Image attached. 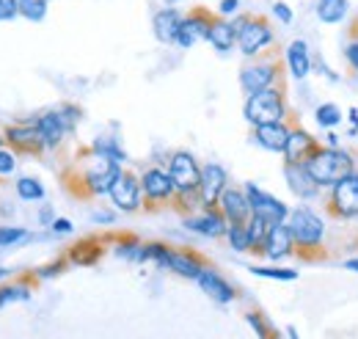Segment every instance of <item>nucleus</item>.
Listing matches in <instances>:
<instances>
[{
	"instance_id": "nucleus-5",
	"label": "nucleus",
	"mask_w": 358,
	"mask_h": 339,
	"mask_svg": "<svg viewBox=\"0 0 358 339\" xmlns=\"http://www.w3.org/2000/svg\"><path fill=\"white\" fill-rule=\"evenodd\" d=\"M231 22L237 28V50L245 58H257L265 50H270V44H273V28H270V22L265 17L237 14Z\"/></svg>"
},
{
	"instance_id": "nucleus-42",
	"label": "nucleus",
	"mask_w": 358,
	"mask_h": 339,
	"mask_svg": "<svg viewBox=\"0 0 358 339\" xmlns=\"http://www.w3.org/2000/svg\"><path fill=\"white\" fill-rule=\"evenodd\" d=\"M66 270V259H55V262H47L45 268L36 270V279H55Z\"/></svg>"
},
{
	"instance_id": "nucleus-6",
	"label": "nucleus",
	"mask_w": 358,
	"mask_h": 339,
	"mask_svg": "<svg viewBox=\"0 0 358 339\" xmlns=\"http://www.w3.org/2000/svg\"><path fill=\"white\" fill-rule=\"evenodd\" d=\"M245 119L257 127V125H270V122H287V97H284V88H265V91H257V94H248L245 99Z\"/></svg>"
},
{
	"instance_id": "nucleus-13",
	"label": "nucleus",
	"mask_w": 358,
	"mask_h": 339,
	"mask_svg": "<svg viewBox=\"0 0 358 339\" xmlns=\"http://www.w3.org/2000/svg\"><path fill=\"white\" fill-rule=\"evenodd\" d=\"M213 20H215V14H213L210 8H204V6L190 8V11L185 14L182 25H179V34H177V39H174V44L182 47V50H187V47H193L199 39H207V31H210Z\"/></svg>"
},
{
	"instance_id": "nucleus-2",
	"label": "nucleus",
	"mask_w": 358,
	"mask_h": 339,
	"mask_svg": "<svg viewBox=\"0 0 358 339\" xmlns=\"http://www.w3.org/2000/svg\"><path fill=\"white\" fill-rule=\"evenodd\" d=\"M169 174H171L174 188H177L174 207L185 212L193 210V207H201V193H199L201 166H199V160L190 152H174L171 160H169Z\"/></svg>"
},
{
	"instance_id": "nucleus-1",
	"label": "nucleus",
	"mask_w": 358,
	"mask_h": 339,
	"mask_svg": "<svg viewBox=\"0 0 358 339\" xmlns=\"http://www.w3.org/2000/svg\"><path fill=\"white\" fill-rule=\"evenodd\" d=\"M119 174H122V163L91 149V152H83L78 163L64 174V185L75 196H102V193H110Z\"/></svg>"
},
{
	"instance_id": "nucleus-28",
	"label": "nucleus",
	"mask_w": 358,
	"mask_h": 339,
	"mask_svg": "<svg viewBox=\"0 0 358 339\" xmlns=\"http://www.w3.org/2000/svg\"><path fill=\"white\" fill-rule=\"evenodd\" d=\"M99 256H102V243L99 240H80V243H75L72 249H69V262L72 265H83V268H89V265H96L99 262Z\"/></svg>"
},
{
	"instance_id": "nucleus-52",
	"label": "nucleus",
	"mask_w": 358,
	"mask_h": 339,
	"mask_svg": "<svg viewBox=\"0 0 358 339\" xmlns=\"http://www.w3.org/2000/svg\"><path fill=\"white\" fill-rule=\"evenodd\" d=\"M287 337H289V339H301V337H298V334H295V328H292V326L287 328Z\"/></svg>"
},
{
	"instance_id": "nucleus-35",
	"label": "nucleus",
	"mask_w": 358,
	"mask_h": 339,
	"mask_svg": "<svg viewBox=\"0 0 358 339\" xmlns=\"http://www.w3.org/2000/svg\"><path fill=\"white\" fill-rule=\"evenodd\" d=\"M47 0H20V17H25L28 22H42L47 17Z\"/></svg>"
},
{
	"instance_id": "nucleus-56",
	"label": "nucleus",
	"mask_w": 358,
	"mask_h": 339,
	"mask_svg": "<svg viewBox=\"0 0 358 339\" xmlns=\"http://www.w3.org/2000/svg\"><path fill=\"white\" fill-rule=\"evenodd\" d=\"M356 34H358V28H356Z\"/></svg>"
},
{
	"instance_id": "nucleus-32",
	"label": "nucleus",
	"mask_w": 358,
	"mask_h": 339,
	"mask_svg": "<svg viewBox=\"0 0 358 339\" xmlns=\"http://www.w3.org/2000/svg\"><path fill=\"white\" fill-rule=\"evenodd\" d=\"M314 119H317L320 127L334 130L342 125V111H339V105H334V102H322V105H317Z\"/></svg>"
},
{
	"instance_id": "nucleus-17",
	"label": "nucleus",
	"mask_w": 358,
	"mask_h": 339,
	"mask_svg": "<svg viewBox=\"0 0 358 339\" xmlns=\"http://www.w3.org/2000/svg\"><path fill=\"white\" fill-rule=\"evenodd\" d=\"M218 210L224 212V218L229 223H248V218L254 215L251 202L245 196L243 188H226L218 199Z\"/></svg>"
},
{
	"instance_id": "nucleus-22",
	"label": "nucleus",
	"mask_w": 358,
	"mask_h": 339,
	"mask_svg": "<svg viewBox=\"0 0 358 339\" xmlns=\"http://www.w3.org/2000/svg\"><path fill=\"white\" fill-rule=\"evenodd\" d=\"M182 20H185V14L174 8V6H166V8H160L155 17H152V31H155V39L160 44H174L179 34V25H182Z\"/></svg>"
},
{
	"instance_id": "nucleus-54",
	"label": "nucleus",
	"mask_w": 358,
	"mask_h": 339,
	"mask_svg": "<svg viewBox=\"0 0 358 339\" xmlns=\"http://www.w3.org/2000/svg\"><path fill=\"white\" fill-rule=\"evenodd\" d=\"M3 141H6V138H3V132H0V146H3Z\"/></svg>"
},
{
	"instance_id": "nucleus-45",
	"label": "nucleus",
	"mask_w": 358,
	"mask_h": 339,
	"mask_svg": "<svg viewBox=\"0 0 358 339\" xmlns=\"http://www.w3.org/2000/svg\"><path fill=\"white\" fill-rule=\"evenodd\" d=\"M50 229H52L55 235H69V232H72L75 226H72V221H66V218H55Z\"/></svg>"
},
{
	"instance_id": "nucleus-39",
	"label": "nucleus",
	"mask_w": 358,
	"mask_h": 339,
	"mask_svg": "<svg viewBox=\"0 0 358 339\" xmlns=\"http://www.w3.org/2000/svg\"><path fill=\"white\" fill-rule=\"evenodd\" d=\"M28 237L31 235L22 226H0V249H8V246H14L20 240H28Z\"/></svg>"
},
{
	"instance_id": "nucleus-29",
	"label": "nucleus",
	"mask_w": 358,
	"mask_h": 339,
	"mask_svg": "<svg viewBox=\"0 0 358 339\" xmlns=\"http://www.w3.org/2000/svg\"><path fill=\"white\" fill-rule=\"evenodd\" d=\"M14 191H17V196H20L22 202H45V196H47L45 185H42L36 177H20L17 185H14Z\"/></svg>"
},
{
	"instance_id": "nucleus-30",
	"label": "nucleus",
	"mask_w": 358,
	"mask_h": 339,
	"mask_svg": "<svg viewBox=\"0 0 358 339\" xmlns=\"http://www.w3.org/2000/svg\"><path fill=\"white\" fill-rule=\"evenodd\" d=\"M116 256L141 265V262H146V243H141V240H135V237H122L119 246H116Z\"/></svg>"
},
{
	"instance_id": "nucleus-55",
	"label": "nucleus",
	"mask_w": 358,
	"mask_h": 339,
	"mask_svg": "<svg viewBox=\"0 0 358 339\" xmlns=\"http://www.w3.org/2000/svg\"><path fill=\"white\" fill-rule=\"evenodd\" d=\"M270 339H278V334H273V337H270Z\"/></svg>"
},
{
	"instance_id": "nucleus-37",
	"label": "nucleus",
	"mask_w": 358,
	"mask_h": 339,
	"mask_svg": "<svg viewBox=\"0 0 358 339\" xmlns=\"http://www.w3.org/2000/svg\"><path fill=\"white\" fill-rule=\"evenodd\" d=\"M251 273L254 276H262V279H275V282H295L298 279V270H292V268H262V265H251Z\"/></svg>"
},
{
	"instance_id": "nucleus-4",
	"label": "nucleus",
	"mask_w": 358,
	"mask_h": 339,
	"mask_svg": "<svg viewBox=\"0 0 358 339\" xmlns=\"http://www.w3.org/2000/svg\"><path fill=\"white\" fill-rule=\"evenodd\" d=\"M287 226L295 237V246H298V254H309V251H317L322 246V237H325V221L322 215H317L312 207L301 205L295 210H289V218H287Z\"/></svg>"
},
{
	"instance_id": "nucleus-46",
	"label": "nucleus",
	"mask_w": 358,
	"mask_h": 339,
	"mask_svg": "<svg viewBox=\"0 0 358 339\" xmlns=\"http://www.w3.org/2000/svg\"><path fill=\"white\" fill-rule=\"evenodd\" d=\"M91 221H94V223H113V221H116V212L96 210V212H91Z\"/></svg>"
},
{
	"instance_id": "nucleus-43",
	"label": "nucleus",
	"mask_w": 358,
	"mask_h": 339,
	"mask_svg": "<svg viewBox=\"0 0 358 339\" xmlns=\"http://www.w3.org/2000/svg\"><path fill=\"white\" fill-rule=\"evenodd\" d=\"M273 17L281 22V25H292V20H295V11L284 3V0H275L273 3Z\"/></svg>"
},
{
	"instance_id": "nucleus-26",
	"label": "nucleus",
	"mask_w": 358,
	"mask_h": 339,
	"mask_svg": "<svg viewBox=\"0 0 358 339\" xmlns=\"http://www.w3.org/2000/svg\"><path fill=\"white\" fill-rule=\"evenodd\" d=\"M207 268V262L193 251H174L171 262H169V270H174L182 279H199V273Z\"/></svg>"
},
{
	"instance_id": "nucleus-41",
	"label": "nucleus",
	"mask_w": 358,
	"mask_h": 339,
	"mask_svg": "<svg viewBox=\"0 0 358 339\" xmlns=\"http://www.w3.org/2000/svg\"><path fill=\"white\" fill-rule=\"evenodd\" d=\"M17 169V155H14V149L8 146H0V177H8V174H14Z\"/></svg>"
},
{
	"instance_id": "nucleus-20",
	"label": "nucleus",
	"mask_w": 358,
	"mask_h": 339,
	"mask_svg": "<svg viewBox=\"0 0 358 339\" xmlns=\"http://www.w3.org/2000/svg\"><path fill=\"white\" fill-rule=\"evenodd\" d=\"M295 251H298V246H295V237H292L289 226L287 223L270 226L268 237H265V246H262V254L268 256V259H273V262H278V259L292 256Z\"/></svg>"
},
{
	"instance_id": "nucleus-23",
	"label": "nucleus",
	"mask_w": 358,
	"mask_h": 339,
	"mask_svg": "<svg viewBox=\"0 0 358 339\" xmlns=\"http://www.w3.org/2000/svg\"><path fill=\"white\" fill-rule=\"evenodd\" d=\"M199 287H201V293L204 296H210L215 303H231L237 293H234V287L226 282L224 276L218 273V270H213V268H204L201 273H199Z\"/></svg>"
},
{
	"instance_id": "nucleus-19",
	"label": "nucleus",
	"mask_w": 358,
	"mask_h": 339,
	"mask_svg": "<svg viewBox=\"0 0 358 339\" xmlns=\"http://www.w3.org/2000/svg\"><path fill=\"white\" fill-rule=\"evenodd\" d=\"M317 149H320V141L314 138L309 130L292 127L289 130V141L284 146V160L287 163H306Z\"/></svg>"
},
{
	"instance_id": "nucleus-38",
	"label": "nucleus",
	"mask_w": 358,
	"mask_h": 339,
	"mask_svg": "<svg viewBox=\"0 0 358 339\" xmlns=\"http://www.w3.org/2000/svg\"><path fill=\"white\" fill-rule=\"evenodd\" d=\"M171 254H174V249H169L166 243H146V262L152 259L155 265H160V268H169V262H171Z\"/></svg>"
},
{
	"instance_id": "nucleus-47",
	"label": "nucleus",
	"mask_w": 358,
	"mask_h": 339,
	"mask_svg": "<svg viewBox=\"0 0 358 339\" xmlns=\"http://www.w3.org/2000/svg\"><path fill=\"white\" fill-rule=\"evenodd\" d=\"M345 58L350 61V67H353V69L358 72V39L345 47Z\"/></svg>"
},
{
	"instance_id": "nucleus-10",
	"label": "nucleus",
	"mask_w": 358,
	"mask_h": 339,
	"mask_svg": "<svg viewBox=\"0 0 358 339\" xmlns=\"http://www.w3.org/2000/svg\"><path fill=\"white\" fill-rule=\"evenodd\" d=\"M328 212H331L334 218H342V221H345V218H358V174L356 171L331 188Z\"/></svg>"
},
{
	"instance_id": "nucleus-3",
	"label": "nucleus",
	"mask_w": 358,
	"mask_h": 339,
	"mask_svg": "<svg viewBox=\"0 0 358 339\" xmlns=\"http://www.w3.org/2000/svg\"><path fill=\"white\" fill-rule=\"evenodd\" d=\"M306 169L320 188H334L336 182H342L356 171V160L342 146H320L306 160Z\"/></svg>"
},
{
	"instance_id": "nucleus-11",
	"label": "nucleus",
	"mask_w": 358,
	"mask_h": 339,
	"mask_svg": "<svg viewBox=\"0 0 358 339\" xmlns=\"http://www.w3.org/2000/svg\"><path fill=\"white\" fill-rule=\"evenodd\" d=\"M110 202L113 207L122 212H135L143 207V188H141V177H135L133 171H124L116 177L113 188H110Z\"/></svg>"
},
{
	"instance_id": "nucleus-24",
	"label": "nucleus",
	"mask_w": 358,
	"mask_h": 339,
	"mask_svg": "<svg viewBox=\"0 0 358 339\" xmlns=\"http://www.w3.org/2000/svg\"><path fill=\"white\" fill-rule=\"evenodd\" d=\"M289 125L287 122H270V125H257L254 127V138L262 149L268 152H281L284 155V146L289 141Z\"/></svg>"
},
{
	"instance_id": "nucleus-8",
	"label": "nucleus",
	"mask_w": 358,
	"mask_h": 339,
	"mask_svg": "<svg viewBox=\"0 0 358 339\" xmlns=\"http://www.w3.org/2000/svg\"><path fill=\"white\" fill-rule=\"evenodd\" d=\"M281 81V64L278 58L270 53L265 58L257 55V61H251L248 67L240 69V88L245 94H257V91H265V88H275Z\"/></svg>"
},
{
	"instance_id": "nucleus-25",
	"label": "nucleus",
	"mask_w": 358,
	"mask_h": 339,
	"mask_svg": "<svg viewBox=\"0 0 358 339\" xmlns=\"http://www.w3.org/2000/svg\"><path fill=\"white\" fill-rule=\"evenodd\" d=\"M207 42L213 44L218 53H229L237 47V28L231 20H224V17H215L210 31H207Z\"/></svg>"
},
{
	"instance_id": "nucleus-40",
	"label": "nucleus",
	"mask_w": 358,
	"mask_h": 339,
	"mask_svg": "<svg viewBox=\"0 0 358 339\" xmlns=\"http://www.w3.org/2000/svg\"><path fill=\"white\" fill-rule=\"evenodd\" d=\"M245 323H248V326L257 331V337H259V339H270V337H273V328H270L268 320H265L259 312H248V314H245Z\"/></svg>"
},
{
	"instance_id": "nucleus-36",
	"label": "nucleus",
	"mask_w": 358,
	"mask_h": 339,
	"mask_svg": "<svg viewBox=\"0 0 358 339\" xmlns=\"http://www.w3.org/2000/svg\"><path fill=\"white\" fill-rule=\"evenodd\" d=\"M91 149H94V152H99V155H105V158H110V160H116V163H124V160H127L124 149H122L113 138H96Z\"/></svg>"
},
{
	"instance_id": "nucleus-9",
	"label": "nucleus",
	"mask_w": 358,
	"mask_h": 339,
	"mask_svg": "<svg viewBox=\"0 0 358 339\" xmlns=\"http://www.w3.org/2000/svg\"><path fill=\"white\" fill-rule=\"evenodd\" d=\"M141 188H143V202L149 207L171 205L174 196H177L171 174H169V169H160V166H152V169H146L141 174Z\"/></svg>"
},
{
	"instance_id": "nucleus-21",
	"label": "nucleus",
	"mask_w": 358,
	"mask_h": 339,
	"mask_svg": "<svg viewBox=\"0 0 358 339\" xmlns=\"http://www.w3.org/2000/svg\"><path fill=\"white\" fill-rule=\"evenodd\" d=\"M287 69L295 81H306L312 75L314 69V58H312V50L309 44L303 39H292L287 44Z\"/></svg>"
},
{
	"instance_id": "nucleus-48",
	"label": "nucleus",
	"mask_w": 358,
	"mask_h": 339,
	"mask_svg": "<svg viewBox=\"0 0 358 339\" xmlns=\"http://www.w3.org/2000/svg\"><path fill=\"white\" fill-rule=\"evenodd\" d=\"M39 221L45 223V226H52V221H55V212L50 205H42V210H39Z\"/></svg>"
},
{
	"instance_id": "nucleus-53",
	"label": "nucleus",
	"mask_w": 358,
	"mask_h": 339,
	"mask_svg": "<svg viewBox=\"0 0 358 339\" xmlns=\"http://www.w3.org/2000/svg\"><path fill=\"white\" fill-rule=\"evenodd\" d=\"M6 276H11V270L8 268H0V279H6Z\"/></svg>"
},
{
	"instance_id": "nucleus-27",
	"label": "nucleus",
	"mask_w": 358,
	"mask_h": 339,
	"mask_svg": "<svg viewBox=\"0 0 358 339\" xmlns=\"http://www.w3.org/2000/svg\"><path fill=\"white\" fill-rule=\"evenodd\" d=\"M314 11L322 25H339L350 11V0H317Z\"/></svg>"
},
{
	"instance_id": "nucleus-18",
	"label": "nucleus",
	"mask_w": 358,
	"mask_h": 339,
	"mask_svg": "<svg viewBox=\"0 0 358 339\" xmlns=\"http://www.w3.org/2000/svg\"><path fill=\"white\" fill-rule=\"evenodd\" d=\"M284 177H287V185H289V191L298 196V199H303V202H312L320 196V185L312 179V174L306 169V163H284Z\"/></svg>"
},
{
	"instance_id": "nucleus-31",
	"label": "nucleus",
	"mask_w": 358,
	"mask_h": 339,
	"mask_svg": "<svg viewBox=\"0 0 358 339\" xmlns=\"http://www.w3.org/2000/svg\"><path fill=\"white\" fill-rule=\"evenodd\" d=\"M248 237H251V251H262V246H265V237H268L270 226L265 218H259V215H251L248 218Z\"/></svg>"
},
{
	"instance_id": "nucleus-15",
	"label": "nucleus",
	"mask_w": 358,
	"mask_h": 339,
	"mask_svg": "<svg viewBox=\"0 0 358 339\" xmlns=\"http://www.w3.org/2000/svg\"><path fill=\"white\" fill-rule=\"evenodd\" d=\"M229 188V174L221 163H207L201 166V185H199V193H201V210H210V207H218V199Z\"/></svg>"
},
{
	"instance_id": "nucleus-44",
	"label": "nucleus",
	"mask_w": 358,
	"mask_h": 339,
	"mask_svg": "<svg viewBox=\"0 0 358 339\" xmlns=\"http://www.w3.org/2000/svg\"><path fill=\"white\" fill-rule=\"evenodd\" d=\"M20 14V0H0V22H8Z\"/></svg>"
},
{
	"instance_id": "nucleus-51",
	"label": "nucleus",
	"mask_w": 358,
	"mask_h": 339,
	"mask_svg": "<svg viewBox=\"0 0 358 339\" xmlns=\"http://www.w3.org/2000/svg\"><path fill=\"white\" fill-rule=\"evenodd\" d=\"M328 146H339V135L331 132V135H328Z\"/></svg>"
},
{
	"instance_id": "nucleus-16",
	"label": "nucleus",
	"mask_w": 358,
	"mask_h": 339,
	"mask_svg": "<svg viewBox=\"0 0 358 339\" xmlns=\"http://www.w3.org/2000/svg\"><path fill=\"white\" fill-rule=\"evenodd\" d=\"M182 226L196 232V235H204V237H224L226 229H229V221H226L224 212L218 210V207H210L201 215H187L182 221Z\"/></svg>"
},
{
	"instance_id": "nucleus-33",
	"label": "nucleus",
	"mask_w": 358,
	"mask_h": 339,
	"mask_svg": "<svg viewBox=\"0 0 358 339\" xmlns=\"http://www.w3.org/2000/svg\"><path fill=\"white\" fill-rule=\"evenodd\" d=\"M226 240H229V246L234 251H251V237H248V226L245 223H229Z\"/></svg>"
},
{
	"instance_id": "nucleus-49",
	"label": "nucleus",
	"mask_w": 358,
	"mask_h": 339,
	"mask_svg": "<svg viewBox=\"0 0 358 339\" xmlns=\"http://www.w3.org/2000/svg\"><path fill=\"white\" fill-rule=\"evenodd\" d=\"M237 8H240V0H221V6H218L221 14H237Z\"/></svg>"
},
{
	"instance_id": "nucleus-7",
	"label": "nucleus",
	"mask_w": 358,
	"mask_h": 339,
	"mask_svg": "<svg viewBox=\"0 0 358 339\" xmlns=\"http://www.w3.org/2000/svg\"><path fill=\"white\" fill-rule=\"evenodd\" d=\"M80 116H83V113H80V108H75V105H61V108H55V111L42 113V116L36 119V127H39L42 138H45L47 149H58V146L64 144V138L78 127Z\"/></svg>"
},
{
	"instance_id": "nucleus-12",
	"label": "nucleus",
	"mask_w": 358,
	"mask_h": 339,
	"mask_svg": "<svg viewBox=\"0 0 358 339\" xmlns=\"http://www.w3.org/2000/svg\"><path fill=\"white\" fill-rule=\"evenodd\" d=\"M243 191H245V196H248V202H251V210L254 215H259V218H265L268 223H287V218H289V207L281 202V199H275V196H270L265 193L259 185H254V182H245L243 185Z\"/></svg>"
},
{
	"instance_id": "nucleus-34",
	"label": "nucleus",
	"mask_w": 358,
	"mask_h": 339,
	"mask_svg": "<svg viewBox=\"0 0 358 339\" xmlns=\"http://www.w3.org/2000/svg\"><path fill=\"white\" fill-rule=\"evenodd\" d=\"M14 300H31V287L25 282H14V284H0V309L6 303Z\"/></svg>"
},
{
	"instance_id": "nucleus-50",
	"label": "nucleus",
	"mask_w": 358,
	"mask_h": 339,
	"mask_svg": "<svg viewBox=\"0 0 358 339\" xmlns=\"http://www.w3.org/2000/svg\"><path fill=\"white\" fill-rule=\"evenodd\" d=\"M345 270H350V273H358V256H353V259H345Z\"/></svg>"
},
{
	"instance_id": "nucleus-14",
	"label": "nucleus",
	"mask_w": 358,
	"mask_h": 339,
	"mask_svg": "<svg viewBox=\"0 0 358 339\" xmlns=\"http://www.w3.org/2000/svg\"><path fill=\"white\" fill-rule=\"evenodd\" d=\"M3 138L20 155H42L47 149L45 138H42V132L36 127V122L34 125H11V127L3 130Z\"/></svg>"
}]
</instances>
